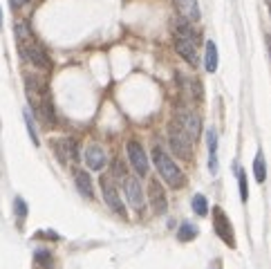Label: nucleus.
Wrapping results in <instances>:
<instances>
[{
	"label": "nucleus",
	"instance_id": "0eeeda50",
	"mask_svg": "<svg viewBox=\"0 0 271 269\" xmlns=\"http://www.w3.org/2000/svg\"><path fill=\"white\" fill-rule=\"evenodd\" d=\"M213 224H215V231H217V236H220L222 240H224L229 247H235L233 227H231L229 218H226V213L220 209V206H217V209H213Z\"/></svg>",
	"mask_w": 271,
	"mask_h": 269
},
{
	"label": "nucleus",
	"instance_id": "cd10ccee",
	"mask_svg": "<svg viewBox=\"0 0 271 269\" xmlns=\"http://www.w3.org/2000/svg\"><path fill=\"white\" fill-rule=\"evenodd\" d=\"M0 25H2V11H0Z\"/></svg>",
	"mask_w": 271,
	"mask_h": 269
},
{
	"label": "nucleus",
	"instance_id": "412c9836",
	"mask_svg": "<svg viewBox=\"0 0 271 269\" xmlns=\"http://www.w3.org/2000/svg\"><path fill=\"white\" fill-rule=\"evenodd\" d=\"M36 260L43 265V267H52V265H54V258H52V254L47 249H38L36 251Z\"/></svg>",
	"mask_w": 271,
	"mask_h": 269
},
{
	"label": "nucleus",
	"instance_id": "f257e3e1",
	"mask_svg": "<svg viewBox=\"0 0 271 269\" xmlns=\"http://www.w3.org/2000/svg\"><path fill=\"white\" fill-rule=\"evenodd\" d=\"M153 161L157 166V173L162 175V179L171 188H181L184 186V173L180 170V166L168 157V152H164L159 146L153 148Z\"/></svg>",
	"mask_w": 271,
	"mask_h": 269
},
{
	"label": "nucleus",
	"instance_id": "aec40b11",
	"mask_svg": "<svg viewBox=\"0 0 271 269\" xmlns=\"http://www.w3.org/2000/svg\"><path fill=\"white\" fill-rule=\"evenodd\" d=\"M238 186H240V197H242V202L249 200V186H247V175H244V170L240 168L238 173Z\"/></svg>",
	"mask_w": 271,
	"mask_h": 269
},
{
	"label": "nucleus",
	"instance_id": "39448f33",
	"mask_svg": "<svg viewBox=\"0 0 271 269\" xmlns=\"http://www.w3.org/2000/svg\"><path fill=\"white\" fill-rule=\"evenodd\" d=\"M177 124L184 128V133L188 134L190 141H197L199 134H202V121H199V117L195 115V112H188V110H181L177 112Z\"/></svg>",
	"mask_w": 271,
	"mask_h": 269
},
{
	"label": "nucleus",
	"instance_id": "f03ea898",
	"mask_svg": "<svg viewBox=\"0 0 271 269\" xmlns=\"http://www.w3.org/2000/svg\"><path fill=\"white\" fill-rule=\"evenodd\" d=\"M168 141H171V150L177 157H181V159H188L190 157V143L193 141L188 139V134L184 133V128L177 121L168 124Z\"/></svg>",
	"mask_w": 271,
	"mask_h": 269
},
{
	"label": "nucleus",
	"instance_id": "a211bd4d",
	"mask_svg": "<svg viewBox=\"0 0 271 269\" xmlns=\"http://www.w3.org/2000/svg\"><path fill=\"white\" fill-rule=\"evenodd\" d=\"M195 236H197V227H195V224H190V222H184L180 227V231H177V238H180L181 242L193 240Z\"/></svg>",
	"mask_w": 271,
	"mask_h": 269
},
{
	"label": "nucleus",
	"instance_id": "f8f14e48",
	"mask_svg": "<svg viewBox=\"0 0 271 269\" xmlns=\"http://www.w3.org/2000/svg\"><path fill=\"white\" fill-rule=\"evenodd\" d=\"M105 152L103 148L99 146V143H90V146L86 148V164L90 166L92 170H101L105 166Z\"/></svg>",
	"mask_w": 271,
	"mask_h": 269
},
{
	"label": "nucleus",
	"instance_id": "c85d7f7f",
	"mask_svg": "<svg viewBox=\"0 0 271 269\" xmlns=\"http://www.w3.org/2000/svg\"><path fill=\"white\" fill-rule=\"evenodd\" d=\"M267 2H271V0H267Z\"/></svg>",
	"mask_w": 271,
	"mask_h": 269
},
{
	"label": "nucleus",
	"instance_id": "393cba45",
	"mask_svg": "<svg viewBox=\"0 0 271 269\" xmlns=\"http://www.w3.org/2000/svg\"><path fill=\"white\" fill-rule=\"evenodd\" d=\"M14 209H16V215H18L20 220H23L25 215H27V204H25V202L20 200V197H16V202H14Z\"/></svg>",
	"mask_w": 271,
	"mask_h": 269
},
{
	"label": "nucleus",
	"instance_id": "a878e982",
	"mask_svg": "<svg viewBox=\"0 0 271 269\" xmlns=\"http://www.w3.org/2000/svg\"><path fill=\"white\" fill-rule=\"evenodd\" d=\"M11 2V7H23L25 2H29V0H9Z\"/></svg>",
	"mask_w": 271,
	"mask_h": 269
},
{
	"label": "nucleus",
	"instance_id": "b1692460",
	"mask_svg": "<svg viewBox=\"0 0 271 269\" xmlns=\"http://www.w3.org/2000/svg\"><path fill=\"white\" fill-rule=\"evenodd\" d=\"M112 173H114V177H117L121 184H123V179L128 177V173H126V168H123L121 161H114V164H112Z\"/></svg>",
	"mask_w": 271,
	"mask_h": 269
},
{
	"label": "nucleus",
	"instance_id": "f3484780",
	"mask_svg": "<svg viewBox=\"0 0 271 269\" xmlns=\"http://www.w3.org/2000/svg\"><path fill=\"white\" fill-rule=\"evenodd\" d=\"M253 175H256L258 182H265L267 179V164H265V155L258 150L256 159H253Z\"/></svg>",
	"mask_w": 271,
	"mask_h": 269
},
{
	"label": "nucleus",
	"instance_id": "7ed1b4c3",
	"mask_svg": "<svg viewBox=\"0 0 271 269\" xmlns=\"http://www.w3.org/2000/svg\"><path fill=\"white\" fill-rule=\"evenodd\" d=\"M99 184H101V193H103L105 204L117 215L126 218V206H123V202H121V195H119V188H117V184H114V179L108 177V175H101Z\"/></svg>",
	"mask_w": 271,
	"mask_h": 269
},
{
	"label": "nucleus",
	"instance_id": "bb28decb",
	"mask_svg": "<svg viewBox=\"0 0 271 269\" xmlns=\"http://www.w3.org/2000/svg\"><path fill=\"white\" fill-rule=\"evenodd\" d=\"M267 47H269V52H271V36H267Z\"/></svg>",
	"mask_w": 271,
	"mask_h": 269
},
{
	"label": "nucleus",
	"instance_id": "9b49d317",
	"mask_svg": "<svg viewBox=\"0 0 271 269\" xmlns=\"http://www.w3.org/2000/svg\"><path fill=\"white\" fill-rule=\"evenodd\" d=\"M175 34L180 36V38L193 43L195 47H197V45H202V34H199V31L193 27V22L184 20V18H177V20H175Z\"/></svg>",
	"mask_w": 271,
	"mask_h": 269
},
{
	"label": "nucleus",
	"instance_id": "5701e85b",
	"mask_svg": "<svg viewBox=\"0 0 271 269\" xmlns=\"http://www.w3.org/2000/svg\"><path fill=\"white\" fill-rule=\"evenodd\" d=\"M206 143H208V150H211V155H215V148H217V134L213 128L206 130Z\"/></svg>",
	"mask_w": 271,
	"mask_h": 269
},
{
	"label": "nucleus",
	"instance_id": "423d86ee",
	"mask_svg": "<svg viewBox=\"0 0 271 269\" xmlns=\"http://www.w3.org/2000/svg\"><path fill=\"white\" fill-rule=\"evenodd\" d=\"M148 200H150V209L157 215L166 213V209H168L166 193H164V186L159 184V179H155V177H150V182H148Z\"/></svg>",
	"mask_w": 271,
	"mask_h": 269
},
{
	"label": "nucleus",
	"instance_id": "2eb2a0df",
	"mask_svg": "<svg viewBox=\"0 0 271 269\" xmlns=\"http://www.w3.org/2000/svg\"><path fill=\"white\" fill-rule=\"evenodd\" d=\"M74 182H77V188H79V193H81L83 197H88V200L94 197L92 179H90V175H88L86 170H77V173H74Z\"/></svg>",
	"mask_w": 271,
	"mask_h": 269
},
{
	"label": "nucleus",
	"instance_id": "1a4fd4ad",
	"mask_svg": "<svg viewBox=\"0 0 271 269\" xmlns=\"http://www.w3.org/2000/svg\"><path fill=\"white\" fill-rule=\"evenodd\" d=\"M54 152L63 164H68L70 159H79V148H77V141L70 137H63V139H56L54 141Z\"/></svg>",
	"mask_w": 271,
	"mask_h": 269
},
{
	"label": "nucleus",
	"instance_id": "4468645a",
	"mask_svg": "<svg viewBox=\"0 0 271 269\" xmlns=\"http://www.w3.org/2000/svg\"><path fill=\"white\" fill-rule=\"evenodd\" d=\"M177 9H180L181 18L188 22H197L199 20V7H197V0H175Z\"/></svg>",
	"mask_w": 271,
	"mask_h": 269
},
{
	"label": "nucleus",
	"instance_id": "6e6552de",
	"mask_svg": "<svg viewBox=\"0 0 271 269\" xmlns=\"http://www.w3.org/2000/svg\"><path fill=\"white\" fill-rule=\"evenodd\" d=\"M123 191H126L128 204L132 209H144L146 200H144V191H141V184L137 177H126L123 179Z\"/></svg>",
	"mask_w": 271,
	"mask_h": 269
},
{
	"label": "nucleus",
	"instance_id": "4be33fe9",
	"mask_svg": "<svg viewBox=\"0 0 271 269\" xmlns=\"http://www.w3.org/2000/svg\"><path fill=\"white\" fill-rule=\"evenodd\" d=\"M25 124H27L29 137H32L34 146H38V134H36V128H34V121H32V115H29V110H25Z\"/></svg>",
	"mask_w": 271,
	"mask_h": 269
},
{
	"label": "nucleus",
	"instance_id": "ddd939ff",
	"mask_svg": "<svg viewBox=\"0 0 271 269\" xmlns=\"http://www.w3.org/2000/svg\"><path fill=\"white\" fill-rule=\"evenodd\" d=\"M175 49H177V54H180L184 61H188L193 67L199 65L197 47H195L193 43H188V40H184V38H180V36H177V38H175Z\"/></svg>",
	"mask_w": 271,
	"mask_h": 269
},
{
	"label": "nucleus",
	"instance_id": "9d476101",
	"mask_svg": "<svg viewBox=\"0 0 271 269\" xmlns=\"http://www.w3.org/2000/svg\"><path fill=\"white\" fill-rule=\"evenodd\" d=\"M20 52H23V56L27 58L32 65L41 67V70H50V67H52L50 56H47L45 49L38 47V45H27V47H20Z\"/></svg>",
	"mask_w": 271,
	"mask_h": 269
},
{
	"label": "nucleus",
	"instance_id": "20e7f679",
	"mask_svg": "<svg viewBox=\"0 0 271 269\" xmlns=\"http://www.w3.org/2000/svg\"><path fill=\"white\" fill-rule=\"evenodd\" d=\"M126 150H128V159H130L135 173L139 175V177H146V175H148V157H146L141 143L132 141V139H130V141L126 143Z\"/></svg>",
	"mask_w": 271,
	"mask_h": 269
},
{
	"label": "nucleus",
	"instance_id": "6ab92c4d",
	"mask_svg": "<svg viewBox=\"0 0 271 269\" xmlns=\"http://www.w3.org/2000/svg\"><path fill=\"white\" fill-rule=\"evenodd\" d=\"M193 211L197 215H206L208 213V202H206V197L204 195H195L193 197Z\"/></svg>",
	"mask_w": 271,
	"mask_h": 269
},
{
	"label": "nucleus",
	"instance_id": "dca6fc26",
	"mask_svg": "<svg viewBox=\"0 0 271 269\" xmlns=\"http://www.w3.org/2000/svg\"><path fill=\"white\" fill-rule=\"evenodd\" d=\"M204 70L211 72V74L217 70V47L213 40L204 43Z\"/></svg>",
	"mask_w": 271,
	"mask_h": 269
}]
</instances>
